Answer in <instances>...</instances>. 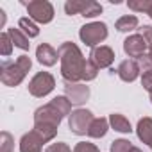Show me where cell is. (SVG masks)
I'll use <instances>...</instances> for the list:
<instances>
[{
	"instance_id": "obj_25",
	"label": "cell",
	"mask_w": 152,
	"mask_h": 152,
	"mask_svg": "<svg viewBox=\"0 0 152 152\" xmlns=\"http://www.w3.org/2000/svg\"><path fill=\"white\" fill-rule=\"evenodd\" d=\"M131 148H132L131 141L120 138V140H115V141L111 143V148H109V150H111V152H131Z\"/></svg>"
},
{
	"instance_id": "obj_23",
	"label": "cell",
	"mask_w": 152,
	"mask_h": 152,
	"mask_svg": "<svg viewBox=\"0 0 152 152\" xmlns=\"http://www.w3.org/2000/svg\"><path fill=\"white\" fill-rule=\"evenodd\" d=\"M84 2L86 0H68L64 4V13L66 15H81L83 9H84Z\"/></svg>"
},
{
	"instance_id": "obj_15",
	"label": "cell",
	"mask_w": 152,
	"mask_h": 152,
	"mask_svg": "<svg viewBox=\"0 0 152 152\" xmlns=\"http://www.w3.org/2000/svg\"><path fill=\"white\" fill-rule=\"evenodd\" d=\"M109 127L115 129V131H118V132H122V134H131V132H132L131 122H129L124 115H120V113L109 115Z\"/></svg>"
},
{
	"instance_id": "obj_12",
	"label": "cell",
	"mask_w": 152,
	"mask_h": 152,
	"mask_svg": "<svg viewBox=\"0 0 152 152\" xmlns=\"http://www.w3.org/2000/svg\"><path fill=\"white\" fill-rule=\"evenodd\" d=\"M43 140L36 131H29L20 140V152H41L43 150Z\"/></svg>"
},
{
	"instance_id": "obj_26",
	"label": "cell",
	"mask_w": 152,
	"mask_h": 152,
	"mask_svg": "<svg viewBox=\"0 0 152 152\" xmlns=\"http://www.w3.org/2000/svg\"><path fill=\"white\" fill-rule=\"evenodd\" d=\"M97 75H99V68L95 66V63H91V61L88 59V63H86V68H84V73H83V81L90 83V81L97 79Z\"/></svg>"
},
{
	"instance_id": "obj_27",
	"label": "cell",
	"mask_w": 152,
	"mask_h": 152,
	"mask_svg": "<svg viewBox=\"0 0 152 152\" xmlns=\"http://www.w3.org/2000/svg\"><path fill=\"white\" fill-rule=\"evenodd\" d=\"M73 152H100V148L95 143L90 141H79L77 145L73 147Z\"/></svg>"
},
{
	"instance_id": "obj_35",
	"label": "cell",
	"mask_w": 152,
	"mask_h": 152,
	"mask_svg": "<svg viewBox=\"0 0 152 152\" xmlns=\"http://www.w3.org/2000/svg\"><path fill=\"white\" fill-rule=\"evenodd\" d=\"M147 15H148V16L152 18V6H150V9H148V13H147Z\"/></svg>"
},
{
	"instance_id": "obj_8",
	"label": "cell",
	"mask_w": 152,
	"mask_h": 152,
	"mask_svg": "<svg viewBox=\"0 0 152 152\" xmlns=\"http://www.w3.org/2000/svg\"><path fill=\"white\" fill-rule=\"evenodd\" d=\"M64 97L72 106H83L90 99V86L83 83H64Z\"/></svg>"
},
{
	"instance_id": "obj_11",
	"label": "cell",
	"mask_w": 152,
	"mask_h": 152,
	"mask_svg": "<svg viewBox=\"0 0 152 152\" xmlns=\"http://www.w3.org/2000/svg\"><path fill=\"white\" fill-rule=\"evenodd\" d=\"M140 64L136 59H125L120 63L116 73H118V77L124 81V83H134L138 77H140Z\"/></svg>"
},
{
	"instance_id": "obj_30",
	"label": "cell",
	"mask_w": 152,
	"mask_h": 152,
	"mask_svg": "<svg viewBox=\"0 0 152 152\" xmlns=\"http://www.w3.org/2000/svg\"><path fill=\"white\" fill-rule=\"evenodd\" d=\"M138 61V64H140V70L141 72H147V70H152V61H150V57H148V54H145V56H141L140 59H136Z\"/></svg>"
},
{
	"instance_id": "obj_9",
	"label": "cell",
	"mask_w": 152,
	"mask_h": 152,
	"mask_svg": "<svg viewBox=\"0 0 152 152\" xmlns=\"http://www.w3.org/2000/svg\"><path fill=\"white\" fill-rule=\"evenodd\" d=\"M147 48H148V45H147V41L141 34H131L124 41V52L129 57H134V59H140L141 56H145Z\"/></svg>"
},
{
	"instance_id": "obj_13",
	"label": "cell",
	"mask_w": 152,
	"mask_h": 152,
	"mask_svg": "<svg viewBox=\"0 0 152 152\" xmlns=\"http://www.w3.org/2000/svg\"><path fill=\"white\" fill-rule=\"evenodd\" d=\"M36 59L39 64L43 66H54L59 59V54L54 47H50L48 43H41L38 48H36Z\"/></svg>"
},
{
	"instance_id": "obj_7",
	"label": "cell",
	"mask_w": 152,
	"mask_h": 152,
	"mask_svg": "<svg viewBox=\"0 0 152 152\" xmlns=\"http://www.w3.org/2000/svg\"><path fill=\"white\" fill-rule=\"evenodd\" d=\"M93 113L90 109H84V107H77L75 111H72V115L68 116V127L73 134L77 136H84L88 134V129L93 122Z\"/></svg>"
},
{
	"instance_id": "obj_20",
	"label": "cell",
	"mask_w": 152,
	"mask_h": 152,
	"mask_svg": "<svg viewBox=\"0 0 152 152\" xmlns=\"http://www.w3.org/2000/svg\"><path fill=\"white\" fill-rule=\"evenodd\" d=\"M100 13H102V6H100L99 2H95V0H86L81 16H84V18H95V16H99Z\"/></svg>"
},
{
	"instance_id": "obj_21",
	"label": "cell",
	"mask_w": 152,
	"mask_h": 152,
	"mask_svg": "<svg viewBox=\"0 0 152 152\" xmlns=\"http://www.w3.org/2000/svg\"><path fill=\"white\" fill-rule=\"evenodd\" d=\"M13 47H15V43H13L9 32H2V34H0V56H4V57L11 56L13 54Z\"/></svg>"
},
{
	"instance_id": "obj_29",
	"label": "cell",
	"mask_w": 152,
	"mask_h": 152,
	"mask_svg": "<svg viewBox=\"0 0 152 152\" xmlns=\"http://www.w3.org/2000/svg\"><path fill=\"white\" fill-rule=\"evenodd\" d=\"M45 152H73L70 148L68 143H63V141H57V143H52L45 148Z\"/></svg>"
},
{
	"instance_id": "obj_3",
	"label": "cell",
	"mask_w": 152,
	"mask_h": 152,
	"mask_svg": "<svg viewBox=\"0 0 152 152\" xmlns=\"http://www.w3.org/2000/svg\"><path fill=\"white\" fill-rule=\"evenodd\" d=\"M31 66H32V61L25 54L18 56L16 61H13V63H2V66H0V81H2L4 86L15 88V86L22 84V81L29 73Z\"/></svg>"
},
{
	"instance_id": "obj_18",
	"label": "cell",
	"mask_w": 152,
	"mask_h": 152,
	"mask_svg": "<svg viewBox=\"0 0 152 152\" xmlns=\"http://www.w3.org/2000/svg\"><path fill=\"white\" fill-rule=\"evenodd\" d=\"M18 27H20V31L31 39V38H38L39 36V27L36 25V22H32L29 16H23V18H20L18 20Z\"/></svg>"
},
{
	"instance_id": "obj_31",
	"label": "cell",
	"mask_w": 152,
	"mask_h": 152,
	"mask_svg": "<svg viewBox=\"0 0 152 152\" xmlns=\"http://www.w3.org/2000/svg\"><path fill=\"white\" fill-rule=\"evenodd\" d=\"M140 31H141L140 34L145 38V41H147V45H148V48H150V47H152V25H143Z\"/></svg>"
},
{
	"instance_id": "obj_33",
	"label": "cell",
	"mask_w": 152,
	"mask_h": 152,
	"mask_svg": "<svg viewBox=\"0 0 152 152\" xmlns=\"http://www.w3.org/2000/svg\"><path fill=\"white\" fill-rule=\"evenodd\" d=\"M131 152H143V150H141V148H138V147H132V148H131Z\"/></svg>"
},
{
	"instance_id": "obj_19",
	"label": "cell",
	"mask_w": 152,
	"mask_h": 152,
	"mask_svg": "<svg viewBox=\"0 0 152 152\" xmlns=\"http://www.w3.org/2000/svg\"><path fill=\"white\" fill-rule=\"evenodd\" d=\"M7 32H9V36H11V39H13V43H15V47H18V48H22V50H29L31 48V43H29V38L20 31V29H7Z\"/></svg>"
},
{
	"instance_id": "obj_36",
	"label": "cell",
	"mask_w": 152,
	"mask_h": 152,
	"mask_svg": "<svg viewBox=\"0 0 152 152\" xmlns=\"http://www.w3.org/2000/svg\"><path fill=\"white\" fill-rule=\"evenodd\" d=\"M150 102H152V95H150Z\"/></svg>"
},
{
	"instance_id": "obj_4",
	"label": "cell",
	"mask_w": 152,
	"mask_h": 152,
	"mask_svg": "<svg viewBox=\"0 0 152 152\" xmlns=\"http://www.w3.org/2000/svg\"><path fill=\"white\" fill-rule=\"evenodd\" d=\"M79 38L86 47H99L106 38H107V25L104 22H91L81 27L79 31Z\"/></svg>"
},
{
	"instance_id": "obj_24",
	"label": "cell",
	"mask_w": 152,
	"mask_h": 152,
	"mask_svg": "<svg viewBox=\"0 0 152 152\" xmlns=\"http://www.w3.org/2000/svg\"><path fill=\"white\" fill-rule=\"evenodd\" d=\"M0 148H2V152H13L15 148V138L7 131H2V134H0Z\"/></svg>"
},
{
	"instance_id": "obj_1",
	"label": "cell",
	"mask_w": 152,
	"mask_h": 152,
	"mask_svg": "<svg viewBox=\"0 0 152 152\" xmlns=\"http://www.w3.org/2000/svg\"><path fill=\"white\" fill-rule=\"evenodd\" d=\"M57 54L61 61V77L64 79V83L83 81V73H84L88 59L83 56L81 48L72 41H64L59 45Z\"/></svg>"
},
{
	"instance_id": "obj_22",
	"label": "cell",
	"mask_w": 152,
	"mask_h": 152,
	"mask_svg": "<svg viewBox=\"0 0 152 152\" xmlns=\"http://www.w3.org/2000/svg\"><path fill=\"white\" fill-rule=\"evenodd\" d=\"M152 6V0H129L127 2V7L134 13H148Z\"/></svg>"
},
{
	"instance_id": "obj_2",
	"label": "cell",
	"mask_w": 152,
	"mask_h": 152,
	"mask_svg": "<svg viewBox=\"0 0 152 152\" xmlns=\"http://www.w3.org/2000/svg\"><path fill=\"white\" fill-rule=\"evenodd\" d=\"M63 118H64V115L50 100L48 104L39 106L34 111V127H32V131H36L41 136V140L47 143V141H50V140L56 138L57 129H59Z\"/></svg>"
},
{
	"instance_id": "obj_16",
	"label": "cell",
	"mask_w": 152,
	"mask_h": 152,
	"mask_svg": "<svg viewBox=\"0 0 152 152\" xmlns=\"http://www.w3.org/2000/svg\"><path fill=\"white\" fill-rule=\"evenodd\" d=\"M109 131V118H95L88 129V136L90 138H104Z\"/></svg>"
},
{
	"instance_id": "obj_14",
	"label": "cell",
	"mask_w": 152,
	"mask_h": 152,
	"mask_svg": "<svg viewBox=\"0 0 152 152\" xmlns=\"http://www.w3.org/2000/svg\"><path fill=\"white\" fill-rule=\"evenodd\" d=\"M136 134L140 138V141L147 143L152 150V118L150 116H143L138 120V125H136Z\"/></svg>"
},
{
	"instance_id": "obj_5",
	"label": "cell",
	"mask_w": 152,
	"mask_h": 152,
	"mask_svg": "<svg viewBox=\"0 0 152 152\" xmlns=\"http://www.w3.org/2000/svg\"><path fill=\"white\" fill-rule=\"evenodd\" d=\"M29 93L36 99H43L56 88V79L50 72H38L34 77L29 81Z\"/></svg>"
},
{
	"instance_id": "obj_6",
	"label": "cell",
	"mask_w": 152,
	"mask_h": 152,
	"mask_svg": "<svg viewBox=\"0 0 152 152\" xmlns=\"http://www.w3.org/2000/svg\"><path fill=\"white\" fill-rule=\"evenodd\" d=\"M27 15L36 23H50L54 20V6L48 0H31L25 4Z\"/></svg>"
},
{
	"instance_id": "obj_32",
	"label": "cell",
	"mask_w": 152,
	"mask_h": 152,
	"mask_svg": "<svg viewBox=\"0 0 152 152\" xmlns=\"http://www.w3.org/2000/svg\"><path fill=\"white\" fill-rule=\"evenodd\" d=\"M4 23H6V13L4 9H0V27H4Z\"/></svg>"
},
{
	"instance_id": "obj_34",
	"label": "cell",
	"mask_w": 152,
	"mask_h": 152,
	"mask_svg": "<svg viewBox=\"0 0 152 152\" xmlns=\"http://www.w3.org/2000/svg\"><path fill=\"white\" fill-rule=\"evenodd\" d=\"M148 57H150V61H152V47L148 48Z\"/></svg>"
},
{
	"instance_id": "obj_17",
	"label": "cell",
	"mask_w": 152,
	"mask_h": 152,
	"mask_svg": "<svg viewBox=\"0 0 152 152\" xmlns=\"http://www.w3.org/2000/svg\"><path fill=\"white\" fill-rule=\"evenodd\" d=\"M138 25H140L138 16H134V15H125V16H120V18L116 20L115 29L120 31V32H132V31L138 29Z\"/></svg>"
},
{
	"instance_id": "obj_28",
	"label": "cell",
	"mask_w": 152,
	"mask_h": 152,
	"mask_svg": "<svg viewBox=\"0 0 152 152\" xmlns=\"http://www.w3.org/2000/svg\"><path fill=\"white\" fill-rule=\"evenodd\" d=\"M141 86L148 91V95H152V70L141 72Z\"/></svg>"
},
{
	"instance_id": "obj_10",
	"label": "cell",
	"mask_w": 152,
	"mask_h": 152,
	"mask_svg": "<svg viewBox=\"0 0 152 152\" xmlns=\"http://www.w3.org/2000/svg\"><path fill=\"white\" fill-rule=\"evenodd\" d=\"M90 61L95 63V66L100 68H109L115 61V50L107 45H99L95 48H91L90 52Z\"/></svg>"
}]
</instances>
